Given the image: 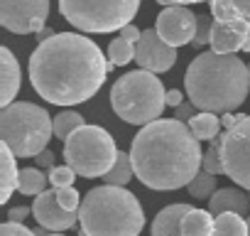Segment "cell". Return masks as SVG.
<instances>
[{"label": "cell", "mask_w": 250, "mask_h": 236, "mask_svg": "<svg viewBox=\"0 0 250 236\" xmlns=\"http://www.w3.org/2000/svg\"><path fill=\"white\" fill-rule=\"evenodd\" d=\"M101 47L79 32H57L30 57L32 89L54 106H76L98 94L108 76Z\"/></svg>", "instance_id": "cell-1"}, {"label": "cell", "mask_w": 250, "mask_h": 236, "mask_svg": "<svg viewBox=\"0 0 250 236\" xmlns=\"http://www.w3.org/2000/svg\"><path fill=\"white\" fill-rule=\"evenodd\" d=\"M130 160L145 187L174 192L189 187V182L201 172L204 153L201 141L191 133L189 123L160 118L138 131L130 143Z\"/></svg>", "instance_id": "cell-2"}, {"label": "cell", "mask_w": 250, "mask_h": 236, "mask_svg": "<svg viewBox=\"0 0 250 236\" xmlns=\"http://www.w3.org/2000/svg\"><path fill=\"white\" fill-rule=\"evenodd\" d=\"M184 91L199 111L230 113L240 108L250 91V69L235 54L201 52L184 74Z\"/></svg>", "instance_id": "cell-3"}, {"label": "cell", "mask_w": 250, "mask_h": 236, "mask_svg": "<svg viewBox=\"0 0 250 236\" xmlns=\"http://www.w3.org/2000/svg\"><path fill=\"white\" fill-rule=\"evenodd\" d=\"M79 224L86 236H140L145 229V212L130 189L101 185L88 189L81 199Z\"/></svg>", "instance_id": "cell-4"}, {"label": "cell", "mask_w": 250, "mask_h": 236, "mask_svg": "<svg viewBox=\"0 0 250 236\" xmlns=\"http://www.w3.org/2000/svg\"><path fill=\"white\" fill-rule=\"evenodd\" d=\"M110 106L120 121L130 126H150L160 121L167 106V89L160 76L147 69L125 71L110 86Z\"/></svg>", "instance_id": "cell-5"}, {"label": "cell", "mask_w": 250, "mask_h": 236, "mask_svg": "<svg viewBox=\"0 0 250 236\" xmlns=\"http://www.w3.org/2000/svg\"><path fill=\"white\" fill-rule=\"evenodd\" d=\"M52 136L54 121L37 103L15 101L0 111V138L18 158H37L47 150Z\"/></svg>", "instance_id": "cell-6"}, {"label": "cell", "mask_w": 250, "mask_h": 236, "mask_svg": "<svg viewBox=\"0 0 250 236\" xmlns=\"http://www.w3.org/2000/svg\"><path fill=\"white\" fill-rule=\"evenodd\" d=\"M143 0H59V10L64 20L93 35L120 32L138 15Z\"/></svg>", "instance_id": "cell-7"}, {"label": "cell", "mask_w": 250, "mask_h": 236, "mask_svg": "<svg viewBox=\"0 0 250 236\" xmlns=\"http://www.w3.org/2000/svg\"><path fill=\"white\" fill-rule=\"evenodd\" d=\"M118 148L113 136L101 128V126H81L69 136L64 143V160L66 165L81 175V177H105L115 160H118Z\"/></svg>", "instance_id": "cell-8"}, {"label": "cell", "mask_w": 250, "mask_h": 236, "mask_svg": "<svg viewBox=\"0 0 250 236\" xmlns=\"http://www.w3.org/2000/svg\"><path fill=\"white\" fill-rule=\"evenodd\" d=\"M223 172L243 189H250V116L235 128L223 131L218 138Z\"/></svg>", "instance_id": "cell-9"}, {"label": "cell", "mask_w": 250, "mask_h": 236, "mask_svg": "<svg viewBox=\"0 0 250 236\" xmlns=\"http://www.w3.org/2000/svg\"><path fill=\"white\" fill-rule=\"evenodd\" d=\"M49 18V0H0V25L13 35H37Z\"/></svg>", "instance_id": "cell-10"}, {"label": "cell", "mask_w": 250, "mask_h": 236, "mask_svg": "<svg viewBox=\"0 0 250 236\" xmlns=\"http://www.w3.org/2000/svg\"><path fill=\"white\" fill-rule=\"evenodd\" d=\"M135 62L140 69L152 74H165L177 64V47L167 45L157 30H143V37L135 42Z\"/></svg>", "instance_id": "cell-11"}, {"label": "cell", "mask_w": 250, "mask_h": 236, "mask_svg": "<svg viewBox=\"0 0 250 236\" xmlns=\"http://www.w3.org/2000/svg\"><path fill=\"white\" fill-rule=\"evenodd\" d=\"M155 30H157V35H160L167 45H172V47L191 45V42H194V35H196V15H194L187 5L165 8V10L157 15Z\"/></svg>", "instance_id": "cell-12"}, {"label": "cell", "mask_w": 250, "mask_h": 236, "mask_svg": "<svg viewBox=\"0 0 250 236\" xmlns=\"http://www.w3.org/2000/svg\"><path fill=\"white\" fill-rule=\"evenodd\" d=\"M32 216L37 219L40 226H44L49 231H66V229H71L79 221V212H69V209H64L59 204L57 189H47V192L35 197Z\"/></svg>", "instance_id": "cell-13"}, {"label": "cell", "mask_w": 250, "mask_h": 236, "mask_svg": "<svg viewBox=\"0 0 250 236\" xmlns=\"http://www.w3.org/2000/svg\"><path fill=\"white\" fill-rule=\"evenodd\" d=\"M208 8L216 23L233 25L250 40V0H208Z\"/></svg>", "instance_id": "cell-14"}, {"label": "cell", "mask_w": 250, "mask_h": 236, "mask_svg": "<svg viewBox=\"0 0 250 236\" xmlns=\"http://www.w3.org/2000/svg\"><path fill=\"white\" fill-rule=\"evenodd\" d=\"M0 71H3V79H0V103L10 106L15 103L13 98L20 91L22 84V71H20V62L15 59V54L8 47H0Z\"/></svg>", "instance_id": "cell-15"}, {"label": "cell", "mask_w": 250, "mask_h": 236, "mask_svg": "<svg viewBox=\"0 0 250 236\" xmlns=\"http://www.w3.org/2000/svg\"><path fill=\"white\" fill-rule=\"evenodd\" d=\"M208 212L213 216H221L226 212H233V214H240V216H248L250 214V199L243 189L238 187H218L216 194L208 199Z\"/></svg>", "instance_id": "cell-16"}, {"label": "cell", "mask_w": 250, "mask_h": 236, "mask_svg": "<svg viewBox=\"0 0 250 236\" xmlns=\"http://www.w3.org/2000/svg\"><path fill=\"white\" fill-rule=\"evenodd\" d=\"M189 209H191L189 204H169V207L160 209L155 221H152L150 236H184L182 234V219L187 216Z\"/></svg>", "instance_id": "cell-17"}, {"label": "cell", "mask_w": 250, "mask_h": 236, "mask_svg": "<svg viewBox=\"0 0 250 236\" xmlns=\"http://www.w3.org/2000/svg\"><path fill=\"white\" fill-rule=\"evenodd\" d=\"M248 35L233 25H223V23H216L213 25V37H211V49L218 52V54H235L238 49H245L248 45Z\"/></svg>", "instance_id": "cell-18"}, {"label": "cell", "mask_w": 250, "mask_h": 236, "mask_svg": "<svg viewBox=\"0 0 250 236\" xmlns=\"http://www.w3.org/2000/svg\"><path fill=\"white\" fill-rule=\"evenodd\" d=\"M216 229V216L206 209H189L187 216L182 219V234L184 236H213Z\"/></svg>", "instance_id": "cell-19"}, {"label": "cell", "mask_w": 250, "mask_h": 236, "mask_svg": "<svg viewBox=\"0 0 250 236\" xmlns=\"http://www.w3.org/2000/svg\"><path fill=\"white\" fill-rule=\"evenodd\" d=\"M15 153L3 143L0 145V160H3V192H0V202H8L13 197V192L18 189V180H20V170L15 163Z\"/></svg>", "instance_id": "cell-20"}, {"label": "cell", "mask_w": 250, "mask_h": 236, "mask_svg": "<svg viewBox=\"0 0 250 236\" xmlns=\"http://www.w3.org/2000/svg\"><path fill=\"white\" fill-rule=\"evenodd\" d=\"M189 128L191 133L199 138V141H213L223 133V123L216 113H208V111H201L196 113L191 121H189Z\"/></svg>", "instance_id": "cell-21"}, {"label": "cell", "mask_w": 250, "mask_h": 236, "mask_svg": "<svg viewBox=\"0 0 250 236\" xmlns=\"http://www.w3.org/2000/svg\"><path fill=\"white\" fill-rule=\"evenodd\" d=\"M213 236H250V231H248V219H243L240 214L226 212V214L216 216Z\"/></svg>", "instance_id": "cell-22"}, {"label": "cell", "mask_w": 250, "mask_h": 236, "mask_svg": "<svg viewBox=\"0 0 250 236\" xmlns=\"http://www.w3.org/2000/svg\"><path fill=\"white\" fill-rule=\"evenodd\" d=\"M47 182H49V177L40 170V167H25V170H20V180H18V189L22 192V194H42V192H47Z\"/></svg>", "instance_id": "cell-23"}, {"label": "cell", "mask_w": 250, "mask_h": 236, "mask_svg": "<svg viewBox=\"0 0 250 236\" xmlns=\"http://www.w3.org/2000/svg\"><path fill=\"white\" fill-rule=\"evenodd\" d=\"M135 175V167H133V160H130V153H118V160L113 165V170L103 177L105 185H118V187H125Z\"/></svg>", "instance_id": "cell-24"}, {"label": "cell", "mask_w": 250, "mask_h": 236, "mask_svg": "<svg viewBox=\"0 0 250 236\" xmlns=\"http://www.w3.org/2000/svg\"><path fill=\"white\" fill-rule=\"evenodd\" d=\"M81 126H86L83 123V116L79 113V111H62L57 118H54V138H59V141H69V136L74 133V131H79Z\"/></svg>", "instance_id": "cell-25"}, {"label": "cell", "mask_w": 250, "mask_h": 236, "mask_svg": "<svg viewBox=\"0 0 250 236\" xmlns=\"http://www.w3.org/2000/svg\"><path fill=\"white\" fill-rule=\"evenodd\" d=\"M108 59L113 67H125L135 59V42L125 40V37H115L110 45H108Z\"/></svg>", "instance_id": "cell-26"}, {"label": "cell", "mask_w": 250, "mask_h": 236, "mask_svg": "<svg viewBox=\"0 0 250 236\" xmlns=\"http://www.w3.org/2000/svg\"><path fill=\"white\" fill-rule=\"evenodd\" d=\"M189 194L194 197V199H211L213 194H216V175H211V172H206V170H201L191 182H189Z\"/></svg>", "instance_id": "cell-27"}, {"label": "cell", "mask_w": 250, "mask_h": 236, "mask_svg": "<svg viewBox=\"0 0 250 236\" xmlns=\"http://www.w3.org/2000/svg\"><path fill=\"white\" fill-rule=\"evenodd\" d=\"M213 15H199L196 18V35H194V47H206L211 45V37H213Z\"/></svg>", "instance_id": "cell-28"}, {"label": "cell", "mask_w": 250, "mask_h": 236, "mask_svg": "<svg viewBox=\"0 0 250 236\" xmlns=\"http://www.w3.org/2000/svg\"><path fill=\"white\" fill-rule=\"evenodd\" d=\"M201 170H206V172H211V175H226L223 172V160H221V145H218V141L213 138L211 141V148L204 153V165H201Z\"/></svg>", "instance_id": "cell-29"}, {"label": "cell", "mask_w": 250, "mask_h": 236, "mask_svg": "<svg viewBox=\"0 0 250 236\" xmlns=\"http://www.w3.org/2000/svg\"><path fill=\"white\" fill-rule=\"evenodd\" d=\"M74 180H76V172H74L69 165H59V167H52V170H49V182H52L54 189H59V187H71Z\"/></svg>", "instance_id": "cell-30"}, {"label": "cell", "mask_w": 250, "mask_h": 236, "mask_svg": "<svg viewBox=\"0 0 250 236\" xmlns=\"http://www.w3.org/2000/svg\"><path fill=\"white\" fill-rule=\"evenodd\" d=\"M57 199H59V204H62L64 209H69V212H79V207H81L79 192H76L74 187H59V189H57Z\"/></svg>", "instance_id": "cell-31"}, {"label": "cell", "mask_w": 250, "mask_h": 236, "mask_svg": "<svg viewBox=\"0 0 250 236\" xmlns=\"http://www.w3.org/2000/svg\"><path fill=\"white\" fill-rule=\"evenodd\" d=\"M0 236H35L32 229H27L25 224H18V221H5L0 226Z\"/></svg>", "instance_id": "cell-32"}, {"label": "cell", "mask_w": 250, "mask_h": 236, "mask_svg": "<svg viewBox=\"0 0 250 236\" xmlns=\"http://www.w3.org/2000/svg\"><path fill=\"white\" fill-rule=\"evenodd\" d=\"M194 116H196V106H194L191 101H184L182 106H177V108H174V118H177V121H184V123H189Z\"/></svg>", "instance_id": "cell-33"}, {"label": "cell", "mask_w": 250, "mask_h": 236, "mask_svg": "<svg viewBox=\"0 0 250 236\" xmlns=\"http://www.w3.org/2000/svg\"><path fill=\"white\" fill-rule=\"evenodd\" d=\"M240 121H245V113H223V118H221V123H223V131H230V128H235Z\"/></svg>", "instance_id": "cell-34"}, {"label": "cell", "mask_w": 250, "mask_h": 236, "mask_svg": "<svg viewBox=\"0 0 250 236\" xmlns=\"http://www.w3.org/2000/svg\"><path fill=\"white\" fill-rule=\"evenodd\" d=\"M30 214H32V207H13V209L8 212V221H18V224H22Z\"/></svg>", "instance_id": "cell-35"}, {"label": "cell", "mask_w": 250, "mask_h": 236, "mask_svg": "<svg viewBox=\"0 0 250 236\" xmlns=\"http://www.w3.org/2000/svg\"><path fill=\"white\" fill-rule=\"evenodd\" d=\"M35 160H37V167L40 170H52L54 167V153L52 150H42Z\"/></svg>", "instance_id": "cell-36"}, {"label": "cell", "mask_w": 250, "mask_h": 236, "mask_svg": "<svg viewBox=\"0 0 250 236\" xmlns=\"http://www.w3.org/2000/svg\"><path fill=\"white\" fill-rule=\"evenodd\" d=\"M118 35H120V37H125V40H130V42H138V40L143 37V30H138V25H133V23H130V25H125Z\"/></svg>", "instance_id": "cell-37"}, {"label": "cell", "mask_w": 250, "mask_h": 236, "mask_svg": "<svg viewBox=\"0 0 250 236\" xmlns=\"http://www.w3.org/2000/svg\"><path fill=\"white\" fill-rule=\"evenodd\" d=\"M184 103V94L179 91V89H169L167 91V106L169 108H177V106H182Z\"/></svg>", "instance_id": "cell-38"}, {"label": "cell", "mask_w": 250, "mask_h": 236, "mask_svg": "<svg viewBox=\"0 0 250 236\" xmlns=\"http://www.w3.org/2000/svg\"><path fill=\"white\" fill-rule=\"evenodd\" d=\"M54 35H57V32H54L52 27H44V30H40L35 37H37V45H40V42H47V40H52Z\"/></svg>", "instance_id": "cell-39"}, {"label": "cell", "mask_w": 250, "mask_h": 236, "mask_svg": "<svg viewBox=\"0 0 250 236\" xmlns=\"http://www.w3.org/2000/svg\"><path fill=\"white\" fill-rule=\"evenodd\" d=\"M194 3H204V0H177V5H194Z\"/></svg>", "instance_id": "cell-40"}, {"label": "cell", "mask_w": 250, "mask_h": 236, "mask_svg": "<svg viewBox=\"0 0 250 236\" xmlns=\"http://www.w3.org/2000/svg\"><path fill=\"white\" fill-rule=\"evenodd\" d=\"M160 5H165V8H172V5H177V0H157Z\"/></svg>", "instance_id": "cell-41"}, {"label": "cell", "mask_w": 250, "mask_h": 236, "mask_svg": "<svg viewBox=\"0 0 250 236\" xmlns=\"http://www.w3.org/2000/svg\"><path fill=\"white\" fill-rule=\"evenodd\" d=\"M49 236H64L62 231H49Z\"/></svg>", "instance_id": "cell-42"}, {"label": "cell", "mask_w": 250, "mask_h": 236, "mask_svg": "<svg viewBox=\"0 0 250 236\" xmlns=\"http://www.w3.org/2000/svg\"><path fill=\"white\" fill-rule=\"evenodd\" d=\"M248 231H250V216H248Z\"/></svg>", "instance_id": "cell-43"}, {"label": "cell", "mask_w": 250, "mask_h": 236, "mask_svg": "<svg viewBox=\"0 0 250 236\" xmlns=\"http://www.w3.org/2000/svg\"><path fill=\"white\" fill-rule=\"evenodd\" d=\"M81 236H86V234H81Z\"/></svg>", "instance_id": "cell-44"}, {"label": "cell", "mask_w": 250, "mask_h": 236, "mask_svg": "<svg viewBox=\"0 0 250 236\" xmlns=\"http://www.w3.org/2000/svg\"><path fill=\"white\" fill-rule=\"evenodd\" d=\"M248 69H250V64H248Z\"/></svg>", "instance_id": "cell-45"}]
</instances>
